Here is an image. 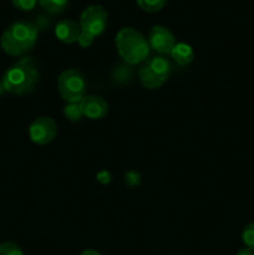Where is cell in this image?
<instances>
[{
	"label": "cell",
	"mask_w": 254,
	"mask_h": 255,
	"mask_svg": "<svg viewBox=\"0 0 254 255\" xmlns=\"http://www.w3.org/2000/svg\"><path fill=\"white\" fill-rule=\"evenodd\" d=\"M39 69L32 57H22L5 71L2 86L11 95L30 94L39 82Z\"/></svg>",
	"instance_id": "obj_1"
},
{
	"label": "cell",
	"mask_w": 254,
	"mask_h": 255,
	"mask_svg": "<svg viewBox=\"0 0 254 255\" xmlns=\"http://www.w3.org/2000/svg\"><path fill=\"white\" fill-rule=\"evenodd\" d=\"M37 27L30 21H15L5 29L0 37V46L10 56H20L36 44Z\"/></svg>",
	"instance_id": "obj_2"
},
{
	"label": "cell",
	"mask_w": 254,
	"mask_h": 255,
	"mask_svg": "<svg viewBox=\"0 0 254 255\" xmlns=\"http://www.w3.org/2000/svg\"><path fill=\"white\" fill-rule=\"evenodd\" d=\"M120 57L128 65L143 62L149 54V45L146 37L133 27H122L115 39Z\"/></svg>",
	"instance_id": "obj_3"
},
{
	"label": "cell",
	"mask_w": 254,
	"mask_h": 255,
	"mask_svg": "<svg viewBox=\"0 0 254 255\" xmlns=\"http://www.w3.org/2000/svg\"><path fill=\"white\" fill-rule=\"evenodd\" d=\"M86 79L76 69H67L57 79V91L69 104H77L86 95Z\"/></svg>",
	"instance_id": "obj_4"
},
{
	"label": "cell",
	"mask_w": 254,
	"mask_h": 255,
	"mask_svg": "<svg viewBox=\"0 0 254 255\" xmlns=\"http://www.w3.org/2000/svg\"><path fill=\"white\" fill-rule=\"evenodd\" d=\"M171 72V64L163 56L152 57L139 69L138 77L146 89L153 90L161 87L167 81Z\"/></svg>",
	"instance_id": "obj_5"
},
{
	"label": "cell",
	"mask_w": 254,
	"mask_h": 255,
	"mask_svg": "<svg viewBox=\"0 0 254 255\" xmlns=\"http://www.w3.org/2000/svg\"><path fill=\"white\" fill-rule=\"evenodd\" d=\"M107 17L109 14L101 5H90L80 16V27L92 36H100L107 26Z\"/></svg>",
	"instance_id": "obj_6"
},
{
	"label": "cell",
	"mask_w": 254,
	"mask_h": 255,
	"mask_svg": "<svg viewBox=\"0 0 254 255\" xmlns=\"http://www.w3.org/2000/svg\"><path fill=\"white\" fill-rule=\"evenodd\" d=\"M57 126L54 119L47 116H41L35 119L29 127V136L34 143L47 144L56 137Z\"/></svg>",
	"instance_id": "obj_7"
},
{
	"label": "cell",
	"mask_w": 254,
	"mask_h": 255,
	"mask_svg": "<svg viewBox=\"0 0 254 255\" xmlns=\"http://www.w3.org/2000/svg\"><path fill=\"white\" fill-rule=\"evenodd\" d=\"M148 45L149 49L154 50L156 52L162 55H169L172 49L176 45V39L173 34L164 26H153L148 35Z\"/></svg>",
	"instance_id": "obj_8"
},
{
	"label": "cell",
	"mask_w": 254,
	"mask_h": 255,
	"mask_svg": "<svg viewBox=\"0 0 254 255\" xmlns=\"http://www.w3.org/2000/svg\"><path fill=\"white\" fill-rule=\"evenodd\" d=\"M82 115L87 119L101 120L109 112V105L97 95H85L79 102Z\"/></svg>",
	"instance_id": "obj_9"
},
{
	"label": "cell",
	"mask_w": 254,
	"mask_h": 255,
	"mask_svg": "<svg viewBox=\"0 0 254 255\" xmlns=\"http://www.w3.org/2000/svg\"><path fill=\"white\" fill-rule=\"evenodd\" d=\"M80 34H81L80 24H77V22L72 19L60 20V21L55 25V36H56L60 41L65 42V44L76 42L77 40H79Z\"/></svg>",
	"instance_id": "obj_10"
},
{
	"label": "cell",
	"mask_w": 254,
	"mask_h": 255,
	"mask_svg": "<svg viewBox=\"0 0 254 255\" xmlns=\"http://www.w3.org/2000/svg\"><path fill=\"white\" fill-rule=\"evenodd\" d=\"M169 55L181 66H186V65L191 64L194 57L193 49L188 44H184V42H176Z\"/></svg>",
	"instance_id": "obj_11"
},
{
	"label": "cell",
	"mask_w": 254,
	"mask_h": 255,
	"mask_svg": "<svg viewBox=\"0 0 254 255\" xmlns=\"http://www.w3.org/2000/svg\"><path fill=\"white\" fill-rule=\"evenodd\" d=\"M39 4L50 14H61L69 5V0H39Z\"/></svg>",
	"instance_id": "obj_12"
},
{
	"label": "cell",
	"mask_w": 254,
	"mask_h": 255,
	"mask_svg": "<svg viewBox=\"0 0 254 255\" xmlns=\"http://www.w3.org/2000/svg\"><path fill=\"white\" fill-rule=\"evenodd\" d=\"M139 9L147 12H157L166 5L167 0H136Z\"/></svg>",
	"instance_id": "obj_13"
},
{
	"label": "cell",
	"mask_w": 254,
	"mask_h": 255,
	"mask_svg": "<svg viewBox=\"0 0 254 255\" xmlns=\"http://www.w3.org/2000/svg\"><path fill=\"white\" fill-rule=\"evenodd\" d=\"M64 115L67 120L72 122H76L81 120V117L84 116L81 112V109H80L79 102L77 104H67L66 106L64 107Z\"/></svg>",
	"instance_id": "obj_14"
},
{
	"label": "cell",
	"mask_w": 254,
	"mask_h": 255,
	"mask_svg": "<svg viewBox=\"0 0 254 255\" xmlns=\"http://www.w3.org/2000/svg\"><path fill=\"white\" fill-rule=\"evenodd\" d=\"M242 241L248 249L254 251V223H249L242 232Z\"/></svg>",
	"instance_id": "obj_15"
},
{
	"label": "cell",
	"mask_w": 254,
	"mask_h": 255,
	"mask_svg": "<svg viewBox=\"0 0 254 255\" xmlns=\"http://www.w3.org/2000/svg\"><path fill=\"white\" fill-rule=\"evenodd\" d=\"M0 255H24V253L19 246L6 242V243L0 244Z\"/></svg>",
	"instance_id": "obj_16"
},
{
	"label": "cell",
	"mask_w": 254,
	"mask_h": 255,
	"mask_svg": "<svg viewBox=\"0 0 254 255\" xmlns=\"http://www.w3.org/2000/svg\"><path fill=\"white\" fill-rule=\"evenodd\" d=\"M12 5H14L16 9L24 10V11H29L32 10L36 4L39 2V0H11Z\"/></svg>",
	"instance_id": "obj_17"
},
{
	"label": "cell",
	"mask_w": 254,
	"mask_h": 255,
	"mask_svg": "<svg viewBox=\"0 0 254 255\" xmlns=\"http://www.w3.org/2000/svg\"><path fill=\"white\" fill-rule=\"evenodd\" d=\"M94 40H95V36H92V35L89 34V32H85L81 30V34H80L77 42H79V45L81 47H89L91 46Z\"/></svg>",
	"instance_id": "obj_18"
},
{
	"label": "cell",
	"mask_w": 254,
	"mask_h": 255,
	"mask_svg": "<svg viewBox=\"0 0 254 255\" xmlns=\"http://www.w3.org/2000/svg\"><path fill=\"white\" fill-rule=\"evenodd\" d=\"M237 255H254V251H252V249H248V248H244V249H241V251L237 253Z\"/></svg>",
	"instance_id": "obj_19"
},
{
	"label": "cell",
	"mask_w": 254,
	"mask_h": 255,
	"mask_svg": "<svg viewBox=\"0 0 254 255\" xmlns=\"http://www.w3.org/2000/svg\"><path fill=\"white\" fill-rule=\"evenodd\" d=\"M80 255H102V254L99 253L97 251H94V249H87V251L82 252Z\"/></svg>",
	"instance_id": "obj_20"
},
{
	"label": "cell",
	"mask_w": 254,
	"mask_h": 255,
	"mask_svg": "<svg viewBox=\"0 0 254 255\" xmlns=\"http://www.w3.org/2000/svg\"><path fill=\"white\" fill-rule=\"evenodd\" d=\"M5 92V89H4V86H2V82L0 81V97H1V95L4 94Z\"/></svg>",
	"instance_id": "obj_21"
}]
</instances>
